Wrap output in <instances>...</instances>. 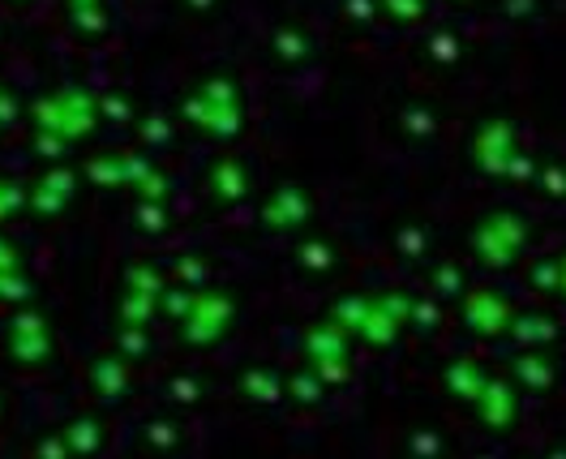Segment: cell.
<instances>
[{
	"instance_id": "1",
	"label": "cell",
	"mask_w": 566,
	"mask_h": 459,
	"mask_svg": "<svg viewBox=\"0 0 566 459\" xmlns=\"http://www.w3.org/2000/svg\"><path fill=\"white\" fill-rule=\"evenodd\" d=\"M528 220L519 215V211H490L472 236H468V245H472V254L481 258V267H490V271H510L515 262H519V254L528 249Z\"/></svg>"
},
{
	"instance_id": "2",
	"label": "cell",
	"mask_w": 566,
	"mask_h": 459,
	"mask_svg": "<svg viewBox=\"0 0 566 459\" xmlns=\"http://www.w3.org/2000/svg\"><path fill=\"white\" fill-rule=\"evenodd\" d=\"M459 318H463V327H468L472 336H481V340H503L510 318H515V305H510L507 296H498L494 287H476V292L463 296Z\"/></svg>"
},
{
	"instance_id": "3",
	"label": "cell",
	"mask_w": 566,
	"mask_h": 459,
	"mask_svg": "<svg viewBox=\"0 0 566 459\" xmlns=\"http://www.w3.org/2000/svg\"><path fill=\"white\" fill-rule=\"evenodd\" d=\"M515 151H519V129L510 116H490L472 138V164L485 176H503Z\"/></svg>"
},
{
	"instance_id": "4",
	"label": "cell",
	"mask_w": 566,
	"mask_h": 459,
	"mask_svg": "<svg viewBox=\"0 0 566 459\" xmlns=\"http://www.w3.org/2000/svg\"><path fill=\"white\" fill-rule=\"evenodd\" d=\"M472 412L481 416V425L485 429H494V434H507L515 429V421H519V387L507 382V378H485V387L476 391V400H472Z\"/></svg>"
},
{
	"instance_id": "5",
	"label": "cell",
	"mask_w": 566,
	"mask_h": 459,
	"mask_svg": "<svg viewBox=\"0 0 566 459\" xmlns=\"http://www.w3.org/2000/svg\"><path fill=\"white\" fill-rule=\"evenodd\" d=\"M510 369H515V387H523V391L541 396V391L558 387V356L550 348H523Z\"/></svg>"
},
{
	"instance_id": "6",
	"label": "cell",
	"mask_w": 566,
	"mask_h": 459,
	"mask_svg": "<svg viewBox=\"0 0 566 459\" xmlns=\"http://www.w3.org/2000/svg\"><path fill=\"white\" fill-rule=\"evenodd\" d=\"M507 336L519 348H550L558 336H563V327H558V318H554V314H545V309H528V314H515V318H510Z\"/></svg>"
},
{
	"instance_id": "7",
	"label": "cell",
	"mask_w": 566,
	"mask_h": 459,
	"mask_svg": "<svg viewBox=\"0 0 566 459\" xmlns=\"http://www.w3.org/2000/svg\"><path fill=\"white\" fill-rule=\"evenodd\" d=\"M485 378H490V369H485L476 356H459V361H451V365L443 369V387H447L459 403L476 400V391L485 387Z\"/></svg>"
},
{
	"instance_id": "8",
	"label": "cell",
	"mask_w": 566,
	"mask_h": 459,
	"mask_svg": "<svg viewBox=\"0 0 566 459\" xmlns=\"http://www.w3.org/2000/svg\"><path fill=\"white\" fill-rule=\"evenodd\" d=\"M300 220H309V198L292 185V189H283L280 198L267 207V224L271 228H296Z\"/></svg>"
},
{
	"instance_id": "9",
	"label": "cell",
	"mask_w": 566,
	"mask_h": 459,
	"mask_svg": "<svg viewBox=\"0 0 566 459\" xmlns=\"http://www.w3.org/2000/svg\"><path fill=\"white\" fill-rule=\"evenodd\" d=\"M227 305H220V301H207L202 309H198V318H193V327H189V336L193 340H215L220 331L227 327Z\"/></svg>"
},
{
	"instance_id": "10",
	"label": "cell",
	"mask_w": 566,
	"mask_h": 459,
	"mask_svg": "<svg viewBox=\"0 0 566 459\" xmlns=\"http://www.w3.org/2000/svg\"><path fill=\"white\" fill-rule=\"evenodd\" d=\"M408 456L412 459H447V438H443L438 429H412Z\"/></svg>"
},
{
	"instance_id": "11",
	"label": "cell",
	"mask_w": 566,
	"mask_h": 459,
	"mask_svg": "<svg viewBox=\"0 0 566 459\" xmlns=\"http://www.w3.org/2000/svg\"><path fill=\"white\" fill-rule=\"evenodd\" d=\"M403 129L412 133V138H434L438 133V116L429 104H408L403 108Z\"/></svg>"
},
{
	"instance_id": "12",
	"label": "cell",
	"mask_w": 566,
	"mask_h": 459,
	"mask_svg": "<svg viewBox=\"0 0 566 459\" xmlns=\"http://www.w3.org/2000/svg\"><path fill=\"white\" fill-rule=\"evenodd\" d=\"M378 13H387L391 22L412 26V22H421L429 13V0H378Z\"/></svg>"
},
{
	"instance_id": "13",
	"label": "cell",
	"mask_w": 566,
	"mask_h": 459,
	"mask_svg": "<svg viewBox=\"0 0 566 459\" xmlns=\"http://www.w3.org/2000/svg\"><path fill=\"white\" fill-rule=\"evenodd\" d=\"M396 240L403 258H425V254H429V228H425V224H403Z\"/></svg>"
},
{
	"instance_id": "14",
	"label": "cell",
	"mask_w": 566,
	"mask_h": 459,
	"mask_svg": "<svg viewBox=\"0 0 566 459\" xmlns=\"http://www.w3.org/2000/svg\"><path fill=\"white\" fill-rule=\"evenodd\" d=\"M463 287H468V280H463V271H459L455 262H443V267L434 271V292H438L443 301H459Z\"/></svg>"
},
{
	"instance_id": "15",
	"label": "cell",
	"mask_w": 566,
	"mask_h": 459,
	"mask_svg": "<svg viewBox=\"0 0 566 459\" xmlns=\"http://www.w3.org/2000/svg\"><path fill=\"white\" fill-rule=\"evenodd\" d=\"M408 322H412L416 331L434 336V331L443 327V309H438V301H412V314H408Z\"/></svg>"
},
{
	"instance_id": "16",
	"label": "cell",
	"mask_w": 566,
	"mask_h": 459,
	"mask_svg": "<svg viewBox=\"0 0 566 459\" xmlns=\"http://www.w3.org/2000/svg\"><path fill=\"white\" fill-rule=\"evenodd\" d=\"M425 52H429V60H438V64L447 69V64H455V60L463 57V44L455 39L451 31H443V35H434V39L425 44Z\"/></svg>"
},
{
	"instance_id": "17",
	"label": "cell",
	"mask_w": 566,
	"mask_h": 459,
	"mask_svg": "<svg viewBox=\"0 0 566 459\" xmlns=\"http://www.w3.org/2000/svg\"><path fill=\"white\" fill-rule=\"evenodd\" d=\"M275 52L283 60H305L309 57V35H300V31H280L275 35Z\"/></svg>"
},
{
	"instance_id": "18",
	"label": "cell",
	"mask_w": 566,
	"mask_h": 459,
	"mask_svg": "<svg viewBox=\"0 0 566 459\" xmlns=\"http://www.w3.org/2000/svg\"><path fill=\"white\" fill-rule=\"evenodd\" d=\"M528 280H532L536 292H554V284H558V258H536Z\"/></svg>"
},
{
	"instance_id": "19",
	"label": "cell",
	"mask_w": 566,
	"mask_h": 459,
	"mask_svg": "<svg viewBox=\"0 0 566 459\" xmlns=\"http://www.w3.org/2000/svg\"><path fill=\"white\" fill-rule=\"evenodd\" d=\"M335 314H340L343 327L361 331V322H365V314H369V301H365V296H343L340 305H335Z\"/></svg>"
},
{
	"instance_id": "20",
	"label": "cell",
	"mask_w": 566,
	"mask_h": 459,
	"mask_svg": "<svg viewBox=\"0 0 566 459\" xmlns=\"http://www.w3.org/2000/svg\"><path fill=\"white\" fill-rule=\"evenodd\" d=\"M536 173H541V168H536V160H532V155H523V151H515V155L507 160V168H503V176H507V180H519V185H523V180H536Z\"/></svg>"
},
{
	"instance_id": "21",
	"label": "cell",
	"mask_w": 566,
	"mask_h": 459,
	"mask_svg": "<svg viewBox=\"0 0 566 459\" xmlns=\"http://www.w3.org/2000/svg\"><path fill=\"white\" fill-rule=\"evenodd\" d=\"M536 13H541V0H503V17L510 22H528Z\"/></svg>"
},
{
	"instance_id": "22",
	"label": "cell",
	"mask_w": 566,
	"mask_h": 459,
	"mask_svg": "<svg viewBox=\"0 0 566 459\" xmlns=\"http://www.w3.org/2000/svg\"><path fill=\"white\" fill-rule=\"evenodd\" d=\"M536 185H541L550 198H563L566 193V168H541V173H536Z\"/></svg>"
},
{
	"instance_id": "23",
	"label": "cell",
	"mask_w": 566,
	"mask_h": 459,
	"mask_svg": "<svg viewBox=\"0 0 566 459\" xmlns=\"http://www.w3.org/2000/svg\"><path fill=\"white\" fill-rule=\"evenodd\" d=\"M245 382H249V396H258V400H275L280 396V387H275L271 374H249Z\"/></svg>"
},
{
	"instance_id": "24",
	"label": "cell",
	"mask_w": 566,
	"mask_h": 459,
	"mask_svg": "<svg viewBox=\"0 0 566 459\" xmlns=\"http://www.w3.org/2000/svg\"><path fill=\"white\" fill-rule=\"evenodd\" d=\"M292 391L300 396L305 403H314V400H322V382L318 378H309V374H300V378H292Z\"/></svg>"
},
{
	"instance_id": "25",
	"label": "cell",
	"mask_w": 566,
	"mask_h": 459,
	"mask_svg": "<svg viewBox=\"0 0 566 459\" xmlns=\"http://www.w3.org/2000/svg\"><path fill=\"white\" fill-rule=\"evenodd\" d=\"M215 176H224V198H240V193H245V180H240V168H236V164H224Z\"/></svg>"
},
{
	"instance_id": "26",
	"label": "cell",
	"mask_w": 566,
	"mask_h": 459,
	"mask_svg": "<svg viewBox=\"0 0 566 459\" xmlns=\"http://www.w3.org/2000/svg\"><path fill=\"white\" fill-rule=\"evenodd\" d=\"M305 262H309V267H331V249H327V240H309V245H305Z\"/></svg>"
},
{
	"instance_id": "27",
	"label": "cell",
	"mask_w": 566,
	"mask_h": 459,
	"mask_svg": "<svg viewBox=\"0 0 566 459\" xmlns=\"http://www.w3.org/2000/svg\"><path fill=\"white\" fill-rule=\"evenodd\" d=\"M378 13V0H347V17H356V22H369Z\"/></svg>"
},
{
	"instance_id": "28",
	"label": "cell",
	"mask_w": 566,
	"mask_h": 459,
	"mask_svg": "<svg viewBox=\"0 0 566 459\" xmlns=\"http://www.w3.org/2000/svg\"><path fill=\"white\" fill-rule=\"evenodd\" d=\"M554 292H558V296L566 301V254L558 258V284H554Z\"/></svg>"
},
{
	"instance_id": "29",
	"label": "cell",
	"mask_w": 566,
	"mask_h": 459,
	"mask_svg": "<svg viewBox=\"0 0 566 459\" xmlns=\"http://www.w3.org/2000/svg\"><path fill=\"white\" fill-rule=\"evenodd\" d=\"M545 459H566V443H558V447H554V451H550Z\"/></svg>"
},
{
	"instance_id": "30",
	"label": "cell",
	"mask_w": 566,
	"mask_h": 459,
	"mask_svg": "<svg viewBox=\"0 0 566 459\" xmlns=\"http://www.w3.org/2000/svg\"><path fill=\"white\" fill-rule=\"evenodd\" d=\"M193 9H211V0H193Z\"/></svg>"
},
{
	"instance_id": "31",
	"label": "cell",
	"mask_w": 566,
	"mask_h": 459,
	"mask_svg": "<svg viewBox=\"0 0 566 459\" xmlns=\"http://www.w3.org/2000/svg\"><path fill=\"white\" fill-rule=\"evenodd\" d=\"M455 4H468V0H455Z\"/></svg>"
},
{
	"instance_id": "32",
	"label": "cell",
	"mask_w": 566,
	"mask_h": 459,
	"mask_svg": "<svg viewBox=\"0 0 566 459\" xmlns=\"http://www.w3.org/2000/svg\"><path fill=\"white\" fill-rule=\"evenodd\" d=\"M481 459H490V456H481Z\"/></svg>"
}]
</instances>
